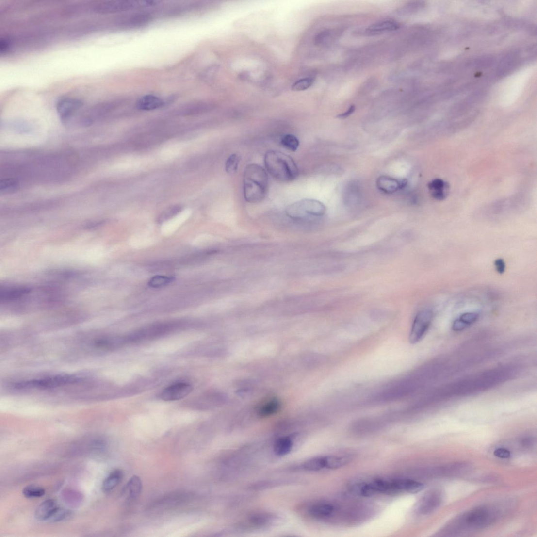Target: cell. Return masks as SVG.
<instances>
[{"mask_svg":"<svg viewBox=\"0 0 537 537\" xmlns=\"http://www.w3.org/2000/svg\"><path fill=\"white\" fill-rule=\"evenodd\" d=\"M495 519L492 510L487 508H478L470 511L461 517L460 525L468 528L478 529L488 526Z\"/></svg>","mask_w":537,"mask_h":537,"instance_id":"obj_6","label":"cell"},{"mask_svg":"<svg viewBox=\"0 0 537 537\" xmlns=\"http://www.w3.org/2000/svg\"><path fill=\"white\" fill-rule=\"evenodd\" d=\"M264 164L271 176L280 182H292L299 176V169L294 160L279 151L267 152L264 155Z\"/></svg>","mask_w":537,"mask_h":537,"instance_id":"obj_2","label":"cell"},{"mask_svg":"<svg viewBox=\"0 0 537 537\" xmlns=\"http://www.w3.org/2000/svg\"><path fill=\"white\" fill-rule=\"evenodd\" d=\"M334 510V507L331 504L326 503H317L309 509V512L310 515L315 518H325L331 515Z\"/></svg>","mask_w":537,"mask_h":537,"instance_id":"obj_19","label":"cell"},{"mask_svg":"<svg viewBox=\"0 0 537 537\" xmlns=\"http://www.w3.org/2000/svg\"><path fill=\"white\" fill-rule=\"evenodd\" d=\"M396 491H405V492L415 494L423 489V484L416 481L409 479H398L392 481Z\"/></svg>","mask_w":537,"mask_h":537,"instance_id":"obj_16","label":"cell"},{"mask_svg":"<svg viewBox=\"0 0 537 537\" xmlns=\"http://www.w3.org/2000/svg\"><path fill=\"white\" fill-rule=\"evenodd\" d=\"M494 265L498 273L502 275L505 271L506 263L503 259H497L494 262Z\"/></svg>","mask_w":537,"mask_h":537,"instance_id":"obj_37","label":"cell"},{"mask_svg":"<svg viewBox=\"0 0 537 537\" xmlns=\"http://www.w3.org/2000/svg\"><path fill=\"white\" fill-rule=\"evenodd\" d=\"M123 476L124 473L120 470H115L111 472L103 482L102 489L103 492L109 493L114 490L120 483Z\"/></svg>","mask_w":537,"mask_h":537,"instance_id":"obj_18","label":"cell"},{"mask_svg":"<svg viewBox=\"0 0 537 537\" xmlns=\"http://www.w3.org/2000/svg\"><path fill=\"white\" fill-rule=\"evenodd\" d=\"M20 184L19 181L14 178H8L2 179L0 182V193L3 194H10L17 192Z\"/></svg>","mask_w":537,"mask_h":537,"instance_id":"obj_23","label":"cell"},{"mask_svg":"<svg viewBox=\"0 0 537 537\" xmlns=\"http://www.w3.org/2000/svg\"><path fill=\"white\" fill-rule=\"evenodd\" d=\"M303 468L309 471H318L325 468V456L309 459L304 463Z\"/></svg>","mask_w":537,"mask_h":537,"instance_id":"obj_28","label":"cell"},{"mask_svg":"<svg viewBox=\"0 0 537 537\" xmlns=\"http://www.w3.org/2000/svg\"><path fill=\"white\" fill-rule=\"evenodd\" d=\"M10 46V42L6 40H2L1 43H0V50L3 52H5L6 50L9 49Z\"/></svg>","mask_w":537,"mask_h":537,"instance_id":"obj_40","label":"cell"},{"mask_svg":"<svg viewBox=\"0 0 537 537\" xmlns=\"http://www.w3.org/2000/svg\"><path fill=\"white\" fill-rule=\"evenodd\" d=\"M166 102L159 97L147 95L141 97L136 103V107L140 111H151L165 106Z\"/></svg>","mask_w":537,"mask_h":537,"instance_id":"obj_14","label":"cell"},{"mask_svg":"<svg viewBox=\"0 0 537 537\" xmlns=\"http://www.w3.org/2000/svg\"><path fill=\"white\" fill-rule=\"evenodd\" d=\"M270 521V516L266 514L257 513L251 515L249 519L251 525L260 527L266 525Z\"/></svg>","mask_w":537,"mask_h":537,"instance_id":"obj_35","label":"cell"},{"mask_svg":"<svg viewBox=\"0 0 537 537\" xmlns=\"http://www.w3.org/2000/svg\"><path fill=\"white\" fill-rule=\"evenodd\" d=\"M243 184L245 200L250 203H260L264 199L268 192V174L258 164H249L244 172Z\"/></svg>","mask_w":537,"mask_h":537,"instance_id":"obj_1","label":"cell"},{"mask_svg":"<svg viewBox=\"0 0 537 537\" xmlns=\"http://www.w3.org/2000/svg\"><path fill=\"white\" fill-rule=\"evenodd\" d=\"M494 455L495 456L500 458L505 459L510 457V451L504 448L497 449L494 451Z\"/></svg>","mask_w":537,"mask_h":537,"instance_id":"obj_38","label":"cell"},{"mask_svg":"<svg viewBox=\"0 0 537 537\" xmlns=\"http://www.w3.org/2000/svg\"><path fill=\"white\" fill-rule=\"evenodd\" d=\"M533 443V439L530 438L524 439L522 440V445L526 447H529L530 445H531Z\"/></svg>","mask_w":537,"mask_h":537,"instance_id":"obj_41","label":"cell"},{"mask_svg":"<svg viewBox=\"0 0 537 537\" xmlns=\"http://www.w3.org/2000/svg\"><path fill=\"white\" fill-rule=\"evenodd\" d=\"M334 32L331 30L322 31L314 37V43L316 46L325 47L332 42Z\"/></svg>","mask_w":537,"mask_h":537,"instance_id":"obj_26","label":"cell"},{"mask_svg":"<svg viewBox=\"0 0 537 537\" xmlns=\"http://www.w3.org/2000/svg\"><path fill=\"white\" fill-rule=\"evenodd\" d=\"M72 516V513L70 511L59 507L49 521L53 522L61 521L68 519Z\"/></svg>","mask_w":537,"mask_h":537,"instance_id":"obj_36","label":"cell"},{"mask_svg":"<svg viewBox=\"0 0 537 537\" xmlns=\"http://www.w3.org/2000/svg\"><path fill=\"white\" fill-rule=\"evenodd\" d=\"M407 184L406 179L398 180L387 176H381L377 180V186L379 190L387 194H392L402 189Z\"/></svg>","mask_w":537,"mask_h":537,"instance_id":"obj_11","label":"cell"},{"mask_svg":"<svg viewBox=\"0 0 537 537\" xmlns=\"http://www.w3.org/2000/svg\"><path fill=\"white\" fill-rule=\"evenodd\" d=\"M127 490L129 497L131 499H135L140 495L142 485L140 478L137 476H134L131 478L127 484Z\"/></svg>","mask_w":537,"mask_h":537,"instance_id":"obj_24","label":"cell"},{"mask_svg":"<svg viewBox=\"0 0 537 537\" xmlns=\"http://www.w3.org/2000/svg\"><path fill=\"white\" fill-rule=\"evenodd\" d=\"M193 390L190 384L179 383L166 387L160 394L162 400L170 402L182 399L189 395Z\"/></svg>","mask_w":537,"mask_h":537,"instance_id":"obj_9","label":"cell"},{"mask_svg":"<svg viewBox=\"0 0 537 537\" xmlns=\"http://www.w3.org/2000/svg\"><path fill=\"white\" fill-rule=\"evenodd\" d=\"M433 318V312L428 309L421 310L417 314L409 335V341L411 343H417L423 339L428 331Z\"/></svg>","mask_w":537,"mask_h":537,"instance_id":"obj_7","label":"cell"},{"mask_svg":"<svg viewBox=\"0 0 537 537\" xmlns=\"http://www.w3.org/2000/svg\"><path fill=\"white\" fill-rule=\"evenodd\" d=\"M82 379L73 374H62L40 379L19 381L12 385L16 390L52 389L68 385L76 384Z\"/></svg>","mask_w":537,"mask_h":537,"instance_id":"obj_3","label":"cell"},{"mask_svg":"<svg viewBox=\"0 0 537 537\" xmlns=\"http://www.w3.org/2000/svg\"><path fill=\"white\" fill-rule=\"evenodd\" d=\"M157 1H128V0H115V1H103L94 6L95 12L100 14H113L129 11L137 7H147L153 6Z\"/></svg>","mask_w":537,"mask_h":537,"instance_id":"obj_5","label":"cell"},{"mask_svg":"<svg viewBox=\"0 0 537 537\" xmlns=\"http://www.w3.org/2000/svg\"><path fill=\"white\" fill-rule=\"evenodd\" d=\"M400 24L393 19H386L375 23L370 26L366 30L368 35H376L392 32L398 30Z\"/></svg>","mask_w":537,"mask_h":537,"instance_id":"obj_13","label":"cell"},{"mask_svg":"<svg viewBox=\"0 0 537 537\" xmlns=\"http://www.w3.org/2000/svg\"><path fill=\"white\" fill-rule=\"evenodd\" d=\"M442 500V495L439 491H433L427 494L418 504V512L422 514L430 513L439 506Z\"/></svg>","mask_w":537,"mask_h":537,"instance_id":"obj_10","label":"cell"},{"mask_svg":"<svg viewBox=\"0 0 537 537\" xmlns=\"http://www.w3.org/2000/svg\"><path fill=\"white\" fill-rule=\"evenodd\" d=\"M445 187L446 185L443 181L439 179L433 180L429 185V189L432 192L433 196L438 199H443L445 198Z\"/></svg>","mask_w":537,"mask_h":537,"instance_id":"obj_29","label":"cell"},{"mask_svg":"<svg viewBox=\"0 0 537 537\" xmlns=\"http://www.w3.org/2000/svg\"><path fill=\"white\" fill-rule=\"evenodd\" d=\"M293 447V442L289 437H282L277 439L274 446L275 454L278 456H283L289 454Z\"/></svg>","mask_w":537,"mask_h":537,"instance_id":"obj_20","label":"cell"},{"mask_svg":"<svg viewBox=\"0 0 537 537\" xmlns=\"http://www.w3.org/2000/svg\"><path fill=\"white\" fill-rule=\"evenodd\" d=\"M325 212V206L319 200L313 199L298 200L289 205L286 210L287 215L295 220L321 217Z\"/></svg>","mask_w":537,"mask_h":537,"instance_id":"obj_4","label":"cell"},{"mask_svg":"<svg viewBox=\"0 0 537 537\" xmlns=\"http://www.w3.org/2000/svg\"><path fill=\"white\" fill-rule=\"evenodd\" d=\"M59 508L54 499H49L39 504L35 512V518L40 521H49Z\"/></svg>","mask_w":537,"mask_h":537,"instance_id":"obj_12","label":"cell"},{"mask_svg":"<svg viewBox=\"0 0 537 537\" xmlns=\"http://www.w3.org/2000/svg\"><path fill=\"white\" fill-rule=\"evenodd\" d=\"M355 111V106L354 105H352L349 107L346 112L338 115V118L340 119H345L348 117L349 116H350L351 114H352Z\"/></svg>","mask_w":537,"mask_h":537,"instance_id":"obj_39","label":"cell"},{"mask_svg":"<svg viewBox=\"0 0 537 537\" xmlns=\"http://www.w3.org/2000/svg\"><path fill=\"white\" fill-rule=\"evenodd\" d=\"M45 494V490L35 485H30L26 487L23 489V494L27 499H35L43 496Z\"/></svg>","mask_w":537,"mask_h":537,"instance_id":"obj_31","label":"cell"},{"mask_svg":"<svg viewBox=\"0 0 537 537\" xmlns=\"http://www.w3.org/2000/svg\"><path fill=\"white\" fill-rule=\"evenodd\" d=\"M152 243V238L146 234L135 236L131 239L130 244L136 248H142L150 245Z\"/></svg>","mask_w":537,"mask_h":537,"instance_id":"obj_32","label":"cell"},{"mask_svg":"<svg viewBox=\"0 0 537 537\" xmlns=\"http://www.w3.org/2000/svg\"><path fill=\"white\" fill-rule=\"evenodd\" d=\"M325 459V468L328 469L340 468L351 461L350 457L347 456H327Z\"/></svg>","mask_w":537,"mask_h":537,"instance_id":"obj_22","label":"cell"},{"mask_svg":"<svg viewBox=\"0 0 537 537\" xmlns=\"http://www.w3.org/2000/svg\"><path fill=\"white\" fill-rule=\"evenodd\" d=\"M152 16L146 14H138L131 16L124 21L126 27L130 28L140 27L149 22Z\"/></svg>","mask_w":537,"mask_h":537,"instance_id":"obj_21","label":"cell"},{"mask_svg":"<svg viewBox=\"0 0 537 537\" xmlns=\"http://www.w3.org/2000/svg\"><path fill=\"white\" fill-rule=\"evenodd\" d=\"M30 292V290L26 288L5 289L1 293V299L4 300H14L29 293Z\"/></svg>","mask_w":537,"mask_h":537,"instance_id":"obj_25","label":"cell"},{"mask_svg":"<svg viewBox=\"0 0 537 537\" xmlns=\"http://www.w3.org/2000/svg\"><path fill=\"white\" fill-rule=\"evenodd\" d=\"M191 215L189 211L182 212L173 219L166 222L161 228V232L165 236H169L176 232Z\"/></svg>","mask_w":537,"mask_h":537,"instance_id":"obj_15","label":"cell"},{"mask_svg":"<svg viewBox=\"0 0 537 537\" xmlns=\"http://www.w3.org/2000/svg\"><path fill=\"white\" fill-rule=\"evenodd\" d=\"M83 102L77 98L66 97L58 101L57 112L62 120L67 122L73 118L76 113L82 107Z\"/></svg>","mask_w":537,"mask_h":537,"instance_id":"obj_8","label":"cell"},{"mask_svg":"<svg viewBox=\"0 0 537 537\" xmlns=\"http://www.w3.org/2000/svg\"><path fill=\"white\" fill-rule=\"evenodd\" d=\"M241 158L237 154H232L226 160L225 164V170L226 172L231 175L235 174L238 170Z\"/></svg>","mask_w":537,"mask_h":537,"instance_id":"obj_33","label":"cell"},{"mask_svg":"<svg viewBox=\"0 0 537 537\" xmlns=\"http://www.w3.org/2000/svg\"><path fill=\"white\" fill-rule=\"evenodd\" d=\"M315 81L313 77H306L295 82L292 86V90L295 92H301L311 87Z\"/></svg>","mask_w":537,"mask_h":537,"instance_id":"obj_34","label":"cell"},{"mask_svg":"<svg viewBox=\"0 0 537 537\" xmlns=\"http://www.w3.org/2000/svg\"><path fill=\"white\" fill-rule=\"evenodd\" d=\"M280 407L281 404L279 400H271L270 402L260 407L258 413L262 417L269 416L279 411Z\"/></svg>","mask_w":537,"mask_h":537,"instance_id":"obj_27","label":"cell"},{"mask_svg":"<svg viewBox=\"0 0 537 537\" xmlns=\"http://www.w3.org/2000/svg\"><path fill=\"white\" fill-rule=\"evenodd\" d=\"M281 145L289 151L295 152L299 148L300 142L298 139L293 134H286L281 140Z\"/></svg>","mask_w":537,"mask_h":537,"instance_id":"obj_30","label":"cell"},{"mask_svg":"<svg viewBox=\"0 0 537 537\" xmlns=\"http://www.w3.org/2000/svg\"><path fill=\"white\" fill-rule=\"evenodd\" d=\"M479 316L476 312L464 313L453 322L452 329L456 332L463 331L473 325L479 318Z\"/></svg>","mask_w":537,"mask_h":537,"instance_id":"obj_17","label":"cell"}]
</instances>
